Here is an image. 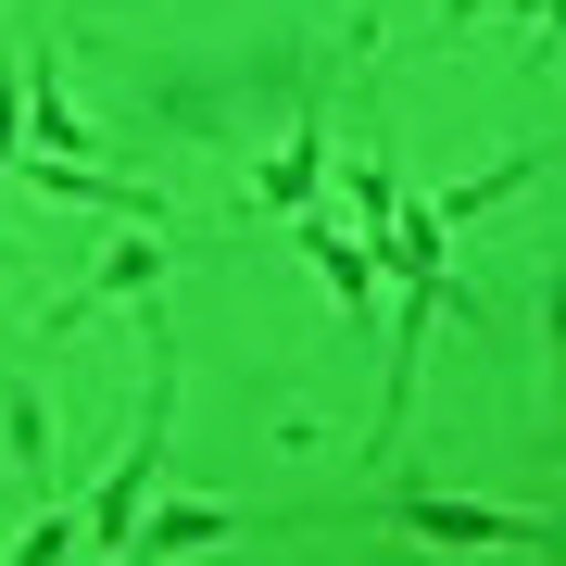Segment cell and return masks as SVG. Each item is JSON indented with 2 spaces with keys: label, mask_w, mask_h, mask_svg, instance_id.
<instances>
[{
  "label": "cell",
  "mask_w": 566,
  "mask_h": 566,
  "mask_svg": "<svg viewBox=\"0 0 566 566\" xmlns=\"http://www.w3.org/2000/svg\"><path fill=\"white\" fill-rule=\"evenodd\" d=\"M164 416H177V353L151 340V403H139V441H126V465L102 479V504H88V542H102V554H126V528H139L151 479H164Z\"/></svg>",
  "instance_id": "cell-1"
},
{
  "label": "cell",
  "mask_w": 566,
  "mask_h": 566,
  "mask_svg": "<svg viewBox=\"0 0 566 566\" xmlns=\"http://www.w3.org/2000/svg\"><path fill=\"white\" fill-rule=\"evenodd\" d=\"M151 277H164V240L139 227V240H114V252H102V277H88V290H114V303H126V290H151Z\"/></svg>",
  "instance_id": "cell-7"
},
{
  "label": "cell",
  "mask_w": 566,
  "mask_h": 566,
  "mask_svg": "<svg viewBox=\"0 0 566 566\" xmlns=\"http://www.w3.org/2000/svg\"><path fill=\"white\" fill-rule=\"evenodd\" d=\"M390 528H416V542H453V554H554V542H566L554 516H504V504H441V491H390Z\"/></svg>",
  "instance_id": "cell-2"
},
{
  "label": "cell",
  "mask_w": 566,
  "mask_h": 566,
  "mask_svg": "<svg viewBox=\"0 0 566 566\" xmlns=\"http://www.w3.org/2000/svg\"><path fill=\"white\" fill-rule=\"evenodd\" d=\"M25 139H39V151H102V126L63 102V51H51V39L25 51Z\"/></svg>",
  "instance_id": "cell-3"
},
{
  "label": "cell",
  "mask_w": 566,
  "mask_h": 566,
  "mask_svg": "<svg viewBox=\"0 0 566 566\" xmlns=\"http://www.w3.org/2000/svg\"><path fill=\"white\" fill-rule=\"evenodd\" d=\"M516 13H554V0H516Z\"/></svg>",
  "instance_id": "cell-10"
},
{
  "label": "cell",
  "mask_w": 566,
  "mask_h": 566,
  "mask_svg": "<svg viewBox=\"0 0 566 566\" xmlns=\"http://www.w3.org/2000/svg\"><path fill=\"white\" fill-rule=\"evenodd\" d=\"M315 189H327V139H315V114H303V139H290V151L252 177V214H303Z\"/></svg>",
  "instance_id": "cell-4"
},
{
  "label": "cell",
  "mask_w": 566,
  "mask_h": 566,
  "mask_svg": "<svg viewBox=\"0 0 566 566\" xmlns=\"http://www.w3.org/2000/svg\"><path fill=\"white\" fill-rule=\"evenodd\" d=\"M353 214H365V227H390V214H403V189H390L378 164H353Z\"/></svg>",
  "instance_id": "cell-8"
},
{
  "label": "cell",
  "mask_w": 566,
  "mask_h": 566,
  "mask_svg": "<svg viewBox=\"0 0 566 566\" xmlns=\"http://www.w3.org/2000/svg\"><path fill=\"white\" fill-rule=\"evenodd\" d=\"M303 252L327 264V290H340L353 315H378V252H365V240H340V227H315V202H303Z\"/></svg>",
  "instance_id": "cell-6"
},
{
  "label": "cell",
  "mask_w": 566,
  "mask_h": 566,
  "mask_svg": "<svg viewBox=\"0 0 566 566\" xmlns=\"http://www.w3.org/2000/svg\"><path fill=\"white\" fill-rule=\"evenodd\" d=\"M227 504H139V528H126V554H202V542H227Z\"/></svg>",
  "instance_id": "cell-5"
},
{
  "label": "cell",
  "mask_w": 566,
  "mask_h": 566,
  "mask_svg": "<svg viewBox=\"0 0 566 566\" xmlns=\"http://www.w3.org/2000/svg\"><path fill=\"white\" fill-rule=\"evenodd\" d=\"M542 315H554V390H566V264H554V290H542Z\"/></svg>",
  "instance_id": "cell-9"
}]
</instances>
